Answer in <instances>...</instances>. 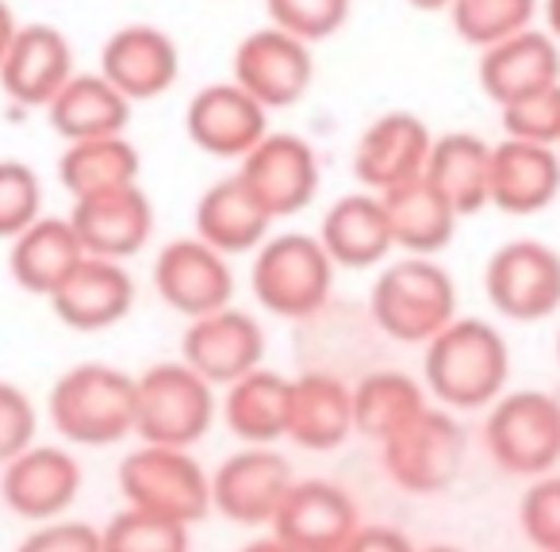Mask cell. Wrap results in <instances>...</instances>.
Here are the masks:
<instances>
[{
	"label": "cell",
	"instance_id": "6da1fadb",
	"mask_svg": "<svg viewBox=\"0 0 560 552\" xmlns=\"http://www.w3.org/2000/svg\"><path fill=\"white\" fill-rule=\"evenodd\" d=\"M422 376L445 411L491 407L511 376L506 338L483 319H453L422 345Z\"/></svg>",
	"mask_w": 560,
	"mask_h": 552
},
{
	"label": "cell",
	"instance_id": "7a4b0ae2",
	"mask_svg": "<svg viewBox=\"0 0 560 552\" xmlns=\"http://www.w3.org/2000/svg\"><path fill=\"white\" fill-rule=\"evenodd\" d=\"M55 430L73 445L104 449L135 434V376L116 365L85 361L55 380L47 396Z\"/></svg>",
	"mask_w": 560,
	"mask_h": 552
},
{
	"label": "cell",
	"instance_id": "3957f363",
	"mask_svg": "<svg viewBox=\"0 0 560 552\" xmlns=\"http://www.w3.org/2000/svg\"><path fill=\"white\" fill-rule=\"evenodd\" d=\"M369 315L392 342L427 345L457 319V284L434 257L392 261L369 289Z\"/></svg>",
	"mask_w": 560,
	"mask_h": 552
},
{
	"label": "cell",
	"instance_id": "277c9868",
	"mask_svg": "<svg viewBox=\"0 0 560 552\" xmlns=\"http://www.w3.org/2000/svg\"><path fill=\"white\" fill-rule=\"evenodd\" d=\"M249 289L257 307L277 319H312L327 307L335 289V261L315 234H272L257 246Z\"/></svg>",
	"mask_w": 560,
	"mask_h": 552
},
{
	"label": "cell",
	"instance_id": "5b68a950",
	"mask_svg": "<svg viewBox=\"0 0 560 552\" xmlns=\"http://www.w3.org/2000/svg\"><path fill=\"white\" fill-rule=\"evenodd\" d=\"M119 491L127 506L180 521L192 529L211 514V475L188 449L173 445H147L119 460Z\"/></svg>",
	"mask_w": 560,
	"mask_h": 552
},
{
	"label": "cell",
	"instance_id": "8992f818",
	"mask_svg": "<svg viewBox=\"0 0 560 552\" xmlns=\"http://www.w3.org/2000/svg\"><path fill=\"white\" fill-rule=\"evenodd\" d=\"M215 422V388L185 361H165L135 376V434L147 445L192 449Z\"/></svg>",
	"mask_w": 560,
	"mask_h": 552
},
{
	"label": "cell",
	"instance_id": "52a82bcc",
	"mask_svg": "<svg viewBox=\"0 0 560 552\" xmlns=\"http://www.w3.org/2000/svg\"><path fill=\"white\" fill-rule=\"evenodd\" d=\"M465 449L468 437L453 411L430 403L381 442L384 472L407 495L450 491L465 468Z\"/></svg>",
	"mask_w": 560,
	"mask_h": 552
},
{
	"label": "cell",
	"instance_id": "ba28073f",
	"mask_svg": "<svg viewBox=\"0 0 560 552\" xmlns=\"http://www.w3.org/2000/svg\"><path fill=\"white\" fill-rule=\"evenodd\" d=\"M491 460L511 475H545L560 460V399L549 391H503L483 422Z\"/></svg>",
	"mask_w": 560,
	"mask_h": 552
},
{
	"label": "cell",
	"instance_id": "9c48e42d",
	"mask_svg": "<svg viewBox=\"0 0 560 552\" xmlns=\"http://www.w3.org/2000/svg\"><path fill=\"white\" fill-rule=\"evenodd\" d=\"M488 304L503 319L541 322L560 312V254L537 238H514L488 257Z\"/></svg>",
	"mask_w": 560,
	"mask_h": 552
},
{
	"label": "cell",
	"instance_id": "30bf717a",
	"mask_svg": "<svg viewBox=\"0 0 560 552\" xmlns=\"http://www.w3.org/2000/svg\"><path fill=\"white\" fill-rule=\"evenodd\" d=\"M234 177L246 185V192L269 211L272 219L300 215L312 208L319 192V154L312 142L292 131H269L246 157L238 162Z\"/></svg>",
	"mask_w": 560,
	"mask_h": 552
},
{
	"label": "cell",
	"instance_id": "8fae6325",
	"mask_svg": "<svg viewBox=\"0 0 560 552\" xmlns=\"http://www.w3.org/2000/svg\"><path fill=\"white\" fill-rule=\"evenodd\" d=\"M234 85L246 96H254L265 111L292 108L307 96L315 81L312 47L292 39L289 32L277 27H261L249 32L246 39L234 47Z\"/></svg>",
	"mask_w": 560,
	"mask_h": 552
},
{
	"label": "cell",
	"instance_id": "7c38bea8",
	"mask_svg": "<svg viewBox=\"0 0 560 552\" xmlns=\"http://www.w3.org/2000/svg\"><path fill=\"white\" fill-rule=\"evenodd\" d=\"M272 537L296 552H342L358 533L361 510L346 488L330 480H296L272 514Z\"/></svg>",
	"mask_w": 560,
	"mask_h": 552
},
{
	"label": "cell",
	"instance_id": "4fadbf2b",
	"mask_svg": "<svg viewBox=\"0 0 560 552\" xmlns=\"http://www.w3.org/2000/svg\"><path fill=\"white\" fill-rule=\"evenodd\" d=\"M292 483V465L272 445H246L211 475V510L234 526H269Z\"/></svg>",
	"mask_w": 560,
	"mask_h": 552
},
{
	"label": "cell",
	"instance_id": "5bb4252c",
	"mask_svg": "<svg viewBox=\"0 0 560 552\" xmlns=\"http://www.w3.org/2000/svg\"><path fill=\"white\" fill-rule=\"evenodd\" d=\"M154 292L170 312L185 315V319H200V315L231 307L234 272L226 257L196 234L192 238H173L154 257Z\"/></svg>",
	"mask_w": 560,
	"mask_h": 552
},
{
	"label": "cell",
	"instance_id": "9a60e30c",
	"mask_svg": "<svg viewBox=\"0 0 560 552\" xmlns=\"http://www.w3.org/2000/svg\"><path fill=\"white\" fill-rule=\"evenodd\" d=\"M180 361L196 376H203L211 388H226V384L261 368L265 330L242 307L200 315V319H188V330L180 338Z\"/></svg>",
	"mask_w": 560,
	"mask_h": 552
},
{
	"label": "cell",
	"instance_id": "2e32d148",
	"mask_svg": "<svg viewBox=\"0 0 560 552\" xmlns=\"http://www.w3.org/2000/svg\"><path fill=\"white\" fill-rule=\"evenodd\" d=\"M81 465L58 445H32L0 468V498L24 521H55L78 503Z\"/></svg>",
	"mask_w": 560,
	"mask_h": 552
},
{
	"label": "cell",
	"instance_id": "e0dca14e",
	"mask_svg": "<svg viewBox=\"0 0 560 552\" xmlns=\"http://www.w3.org/2000/svg\"><path fill=\"white\" fill-rule=\"evenodd\" d=\"M185 131L196 150L223 162H242L269 134V111L234 81L203 85L185 108Z\"/></svg>",
	"mask_w": 560,
	"mask_h": 552
},
{
	"label": "cell",
	"instance_id": "ac0fdd59",
	"mask_svg": "<svg viewBox=\"0 0 560 552\" xmlns=\"http://www.w3.org/2000/svg\"><path fill=\"white\" fill-rule=\"evenodd\" d=\"M101 73L116 93L131 104L158 101L170 93L180 78V50L162 27L154 24H127L108 35L101 47Z\"/></svg>",
	"mask_w": 560,
	"mask_h": 552
},
{
	"label": "cell",
	"instance_id": "d6986e66",
	"mask_svg": "<svg viewBox=\"0 0 560 552\" xmlns=\"http://www.w3.org/2000/svg\"><path fill=\"white\" fill-rule=\"evenodd\" d=\"M66 219L78 231L85 254L104 257V261H127L154 234V203L142 192V185L81 196V200H73Z\"/></svg>",
	"mask_w": 560,
	"mask_h": 552
},
{
	"label": "cell",
	"instance_id": "ffe728a7",
	"mask_svg": "<svg viewBox=\"0 0 560 552\" xmlns=\"http://www.w3.org/2000/svg\"><path fill=\"white\" fill-rule=\"evenodd\" d=\"M434 134L415 111H384L361 131L353 146V177L365 192H388V188L415 180L427 173V157Z\"/></svg>",
	"mask_w": 560,
	"mask_h": 552
},
{
	"label": "cell",
	"instance_id": "44dd1931",
	"mask_svg": "<svg viewBox=\"0 0 560 552\" xmlns=\"http://www.w3.org/2000/svg\"><path fill=\"white\" fill-rule=\"evenodd\" d=\"M135 307V277L124 269V261H104L89 257L50 292V312L70 330L93 334L124 322Z\"/></svg>",
	"mask_w": 560,
	"mask_h": 552
},
{
	"label": "cell",
	"instance_id": "7402d4cb",
	"mask_svg": "<svg viewBox=\"0 0 560 552\" xmlns=\"http://www.w3.org/2000/svg\"><path fill=\"white\" fill-rule=\"evenodd\" d=\"M73 73V47L58 27L20 24L0 62V89L16 108H47Z\"/></svg>",
	"mask_w": 560,
	"mask_h": 552
},
{
	"label": "cell",
	"instance_id": "603a6c76",
	"mask_svg": "<svg viewBox=\"0 0 560 552\" xmlns=\"http://www.w3.org/2000/svg\"><path fill=\"white\" fill-rule=\"evenodd\" d=\"M480 89L495 108L560 81V43L541 27H526L480 50Z\"/></svg>",
	"mask_w": 560,
	"mask_h": 552
},
{
	"label": "cell",
	"instance_id": "cb8c5ba5",
	"mask_svg": "<svg viewBox=\"0 0 560 552\" xmlns=\"http://www.w3.org/2000/svg\"><path fill=\"white\" fill-rule=\"evenodd\" d=\"M560 196V154L537 142L503 139L491 146L488 208L503 215H537Z\"/></svg>",
	"mask_w": 560,
	"mask_h": 552
},
{
	"label": "cell",
	"instance_id": "d4e9b609",
	"mask_svg": "<svg viewBox=\"0 0 560 552\" xmlns=\"http://www.w3.org/2000/svg\"><path fill=\"white\" fill-rule=\"evenodd\" d=\"M353 434V388L335 373H304L289 384L284 437L312 453H330Z\"/></svg>",
	"mask_w": 560,
	"mask_h": 552
},
{
	"label": "cell",
	"instance_id": "484cf974",
	"mask_svg": "<svg viewBox=\"0 0 560 552\" xmlns=\"http://www.w3.org/2000/svg\"><path fill=\"white\" fill-rule=\"evenodd\" d=\"M319 242L335 269H373L396 249L376 192H350L330 203L319 226Z\"/></svg>",
	"mask_w": 560,
	"mask_h": 552
},
{
	"label": "cell",
	"instance_id": "4316f807",
	"mask_svg": "<svg viewBox=\"0 0 560 552\" xmlns=\"http://www.w3.org/2000/svg\"><path fill=\"white\" fill-rule=\"evenodd\" d=\"M85 261L78 231L62 215H39L27 231H20L9 246L12 281L32 296L50 300V292Z\"/></svg>",
	"mask_w": 560,
	"mask_h": 552
},
{
	"label": "cell",
	"instance_id": "83f0119b",
	"mask_svg": "<svg viewBox=\"0 0 560 552\" xmlns=\"http://www.w3.org/2000/svg\"><path fill=\"white\" fill-rule=\"evenodd\" d=\"M384 215H388L392 242L411 257H434L457 234V211L427 177L404 180V185L381 192Z\"/></svg>",
	"mask_w": 560,
	"mask_h": 552
},
{
	"label": "cell",
	"instance_id": "f1b7e54d",
	"mask_svg": "<svg viewBox=\"0 0 560 552\" xmlns=\"http://www.w3.org/2000/svg\"><path fill=\"white\" fill-rule=\"evenodd\" d=\"M43 111L50 131L66 142L108 139V134H124L131 124V101L116 93L101 73H73Z\"/></svg>",
	"mask_w": 560,
	"mask_h": 552
},
{
	"label": "cell",
	"instance_id": "f546056e",
	"mask_svg": "<svg viewBox=\"0 0 560 552\" xmlns=\"http://www.w3.org/2000/svg\"><path fill=\"white\" fill-rule=\"evenodd\" d=\"M272 215L246 192L238 177H223L196 200V238L223 257L249 254L269 238Z\"/></svg>",
	"mask_w": 560,
	"mask_h": 552
},
{
	"label": "cell",
	"instance_id": "4dcf8cb0",
	"mask_svg": "<svg viewBox=\"0 0 560 552\" xmlns=\"http://www.w3.org/2000/svg\"><path fill=\"white\" fill-rule=\"evenodd\" d=\"M422 177L450 200L457 219L480 215L488 208V180H491V142L472 131H450L434 139Z\"/></svg>",
	"mask_w": 560,
	"mask_h": 552
},
{
	"label": "cell",
	"instance_id": "1f68e13d",
	"mask_svg": "<svg viewBox=\"0 0 560 552\" xmlns=\"http://www.w3.org/2000/svg\"><path fill=\"white\" fill-rule=\"evenodd\" d=\"M289 376L254 368L242 380L226 384L223 422L238 442L272 445L289 430Z\"/></svg>",
	"mask_w": 560,
	"mask_h": 552
},
{
	"label": "cell",
	"instance_id": "d6a6232c",
	"mask_svg": "<svg viewBox=\"0 0 560 552\" xmlns=\"http://www.w3.org/2000/svg\"><path fill=\"white\" fill-rule=\"evenodd\" d=\"M142 157L127 134H108V139L66 142V154L58 157V185L81 200V196L108 192V188L139 185Z\"/></svg>",
	"mask_w": 560,
	"mask_h": 552
},
{
	"label": "cell",
	"instance_id": "836d02e7",
	"mask_svg": "<svg viewBox=\"0 0 560 552\" xmlns=\"http://www.w3.org/2000/svg\"><path fill=\"white\" fill-rule=\"evenodd\" d=\"M422 407H427V391L415 376L399 368H376L353 384V434L381 445Z\"/></svg>",
	"mask_w": 560,
	"mask_h": 552
},
{
	"label": "cell",
	"instance_id": "e575fe53",
	"mask_svg": "<svg viewBox=\"0 0 560 552\" xmlns=\"http://www.w3.org/2000/svg\"><path fill=\"white\" fill-rule=\"evenodd\" d=\"M537 9H541V0H453L450 20H453V32L468 47L483 50L491 43L506 39V35L534 27Z\"/></svg>",
	"mask_w": 560,
	"mask_h": 552
},
{
	"label": "cell",
	"instance_id": "d590c367",
	"mask_svg": "<svg viewBox=\"0 0 560 552\" xmlns=\"http://www.w3.org/2000/svg\"><path fill=\"white\" fill-rule=\"evenodd\" d=\"M104 552H188V526L124 506L101 529Z\"/></svg>",
	"mask_w": 560,
	"mask_h": 552
},
{
	"label": "cell",
	"instance_id": "8d00e7d4",
	"mask_svg": "<svg viewBox=\"0 0 560 552\" xmlns=\"http://www.w3.org/2000/svg\"><path fill=\"white\" fill-rule=\"evenodd\" d=\"M269 27L289 32L300 43H323L338 35L350 20V0H265Z\"/></svg>",
	"mask_w": 560,
	"mask_h": 552
},
{
	"label": "cell",
	"instance_id": "74e56055",
	"mask_svg": "<svg viewBox=\"0 0 560 552\" xmlns=\"http://www.w3.org/2000/svg\"><path fill=\"white\" fill-rule=\"evenodd\" d=\"M43 215V180L27 162L0 157V238L12 242Z\"/></svg>",
	"mask_w": 560,
	"mask_h": 552
},
{
	"label": "cell",
	"instance_id": "f35d334b",
	"mask_svg": "<svg viewBox=\"0 0 560 552\" xmlns=\"http://www.w3.org/2000/svg\"><path fill=\"white\" fill-rule=\"evenodd\" d=\"M499 116H503L506 139L537 142V146L557 150L560 146V81L549 89H537V93L503 104Z\"/></svg>",
	"mask_w": 560,
	"mask_h": 552
},
{
	"label": "cell",
	"instance_id": "ab89813d",
	"mask_svg": "<svg viewBox=\"0 0 560 552\" xmlns=\"http://www.w3.org/2000/svg\"><path fill=\"white\" fill-rule=\"evenodd\" d=\"M518 521L534 549L560 552V475H545L522 495Z\"/></svg>",
	"mask_w": 560,
	"mask_h": 552
},
{
	"label": "cell",
	"instance_id": "60d3db41",
	"mask_svg": "<svg viewBox=\"0 0 560 552\" xmlns=\"http://www.w3.org/2000/svg\"><path fill=\"white\" fill-rule=\"evenodd\" d=\"M35 430H39V414H35V403L27 399V391L0 380V468L24 449H32Z\"/></svg>",
	"mask_w": 560,
	"mask_h": 552
},
{
	"label": "cell",
	"instance_id": "b9f144b4",
	"mask_svg": "<svg viewBox=\"0 0 560 552\" xmlns=\"http://www.w3.org/2000/svg\"><path fill=\"white\" fill-rule=\"evenodd\" d=\"M16 552H104L101 549V529L89 521H39L24 541L16 544Z\"/></svg>",
	"mask_w": 560,
	"mask_h": 552
},
{
	"label": "cell",
	"instance_id": "7bdbcfd3",
	"mask_svg": "<svg viewBox=\"0 0 560 552\" xmlns=\"http://www.w3.org/2000/svg\"><path fill=\"white\" fill-rule=\"evenodd\" d=\"M342 552H415V544L396 526H358Z\"/></svg>",
	"mask_w": 560,
	"mask_h": 552
},
{
	"label": "cell",
	"instance_id": "ee69618b",
	"mask_svg": "<svg viewBox=\"0 0 560 552\" xmlns=\"http://www.w3.org/2000/svg\"><path fill=\"white\" fill-rule=\"evenodd\" d=\"M16 32H20V20H16V12L0 0V62H4V55H9V47H12V39H16Z\"/></svg>",
	"mask_w": 560,
	"mask_h": 552
},
{
	"label": "cell",
	"instance_id": "f6af8a7d",
	"mask_svg": "<svg viewBox=\"0 0 560 552\" xmlns=\"http://www.w3.org/2000/svg\"><path fill=\"white\" fill-rule=\"evenodd\" d=\"M541 12H545V32L560 43V0H541Z\"/></svg>",
	"mask_w": 560,
	"mask_h": 552
},
{
	"label": "cell",
	"instance_id": "bcb514c9",
	"mask_svg": "<svg viewBox=\"0 0 560 552\" xmlns=\"http://www.w3.org/2000/svg\"><path fill=\"white\" fill-rule=\"evenodd\" d=\"M242 552H296V549H289V544L277 541V537L269 533V537H257V541H249Z\"/></svg>",
	"mask_w": 560,
	"mask_h": 552
},
{
	"label": "cell",
	"instance_id": "7dc6e473",
	"mask_svg": "<svg viewBox=\"0 0 560 552\" xmlns=\"http://www.w3.org/2000/svg\"><path fill=\"white\" fill-rule=\"evenodd\" d=\"M407 4L419 9V12H450L453 0H407Z\"/></svg>",
	"mask_w": 560,
	"mask_h": 552
},
{
	"label": "cell",
	"instance_id": "c3c4849f",
	"mask_svg": "<svg viewBox=\"0 0 560 552\" xmlns=\"http://www.w3.org/2000/svg\"><path fill=\"white\" fill-rule=\"evenodd\" d=\"M415 552H465L457 544H430V549H415Z\"/></svg>",
	"mask_w": 560,
	"mask_h": 552
},
{
	"label": "cell",
	"instance_id": "681fc988",
	"mask_svg": "<svg viewBox=\"0 0 560 552\" xmlns=\"http://www.w3.org/2000/svg\"><path fill=\"white\" fill-rule=\"evenodd\" d=\"M557 365H560V334H557Z\"/></svg>",
	"mask_w": 560,
	"mask_h": 552
},
{
	"label": "cell",
	"instance_id": "f907efd6",
	"mask_svg": "<svg viewBox=\"0 0 560 552\" xmlns=\"http://www.w3.org/2000/svg\"><path fill=\"white\" fill-rule=\"evenodd\" d=\"M557 154H560V146H557Z\"/></svg>",
	"mask_w": 560,
	"mask_h": 552
}]
</instances>
